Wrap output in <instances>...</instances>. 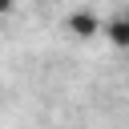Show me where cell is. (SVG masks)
Returning a JSON list of instances; mask_svg holds the SVG:
<instances>
[{"label": "cell", "instance_id": "cell-1", "mask_svg": "<svg viewBox=\"0 0 129 129\" xmlns=\"http://www.w3.org/2000/svg\"><path fill=\"white\" fill-rule=\"evenodd\" d=\"M64 28L77 32V36H97V32H105V20L97 12H89V8H77V12L64 16Z\"/></svg>", "mask_w": 129, "mask_h": 129}, {"label": "cell", "instance_id": "cell-2", "mask_svg": "<svg viewBox=\"0 0 129 129\" xmlns=\"http://www.w3.org/2000/svg\"><path fill=\"white\" fill-rule=\"evenodd\" d=\"M105 36H109L117 48H129V8H121V12H113V16L105 20Z\"/></svg>", "mask_w": 129, "mask_h": 129}]
</instances>
